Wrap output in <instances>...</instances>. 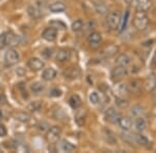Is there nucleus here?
Segmentation results:
<instances>
[{
  "instance_id": "obj_9",
  "label": "nucleus",
  "mask_w": 156,
  "mask_h": 153,
  "mask_svg": "<svg viewBox=\"0 0 156 153\" xmlns=\"http://www.w3.org/2000/svg\"><path fill=\"white\" fill-rule=\"evenodd\" d=\"M102 41V35L97 31H94L89 35V44L92 48H98Z\"/></svg>"
},
{
  "instance_id": "obj_33",
  "label": "nucleus",
  "mask_w": 156,
  "mask_h": 153,
  "mask_svg": "<svg viewBox=\"0 0 156 153\" xmlns=\"http://www.w3.org/2000/svg\"><path fill=\"white\" fill-rule=\"evenodd\" d=\"M28 12L30 16L34 17V18H39L40 17V12L36 6H30L28 8Z\"/></svg>"
},
{
  "instance_id": "obj_23",
  "label": "nucleus",
  "mask_w": 156,
  "mask_h": 153,
  "mask_svg": "<svg viewBox=\"0 0 156 153\" xmlns=\"http://www.w3.org/2000/svg\"><path fill=\"white\" fill-rule=\"evenodd\" d=\"M121 137H122V139L124 140L125 142L128 143V144H130V145H132L133 142H134V135L129 134L128 130H124V131L121 134Z\"/></svg>"
},
{
  "instance_id": "obj_19",
  "label": "nucleus",
  "mask_w": 156,
  "mask_h": 153,
  "mask_svg": "<svg viewBox=\"0 0 156 153\" xmlns=\"http://www.w3.org/2000/svg\"><path fill=\"white\" fill-rule=\"evenodd\" d=\"M69 105L71 106V108H73V109H78V108L81 106V99H80V97L78 96L77 94H74L70 97Z\"/></svg>"
},
{
  "instance_id": "obj_6",
  "label": "nucleus",
  "mask_w": 156,
  "mask_h": 153,
  "mask_svg": "<svg viewBox=\"0 0 156 153\" xmlns=\"http://www.w3.org/2000/svg\"><path fill=\"white\" fill-rule=\"evenodd\" d=\"M121 118L120 113L115 109V108H109L105 112V119L109 121L110 123H118L119 119Z\"/></svg>"
},
{
  "instance_id": "obj_12",
  "label": "nucleus",
  "mask_w": 156,
  "mask_h": 153,
  "mask_svg": "<svg viewBox=\"0 0 156 153\" xmlns=\"http://www.w3.org/2000/svg\"><path fill=\"white\" fill-rule=\"evenodd\" d=\"M134 3L137 11L140 12H147L152 6L151 0H134Z\"/></svg>"
},
{
  "instance_id": "obj_36",
  "label": "nucleus",
  "mask_w": 156,
  "mask_h": 153,
  "mask_svg": "<svg viewBox=\"0 0 156 153\" xmlns=\"http://www.w3.org/2000/svg\"><path fill=\"white\" fill-rule=\"evenodd\" d=\"M50 95L53 97H58L62 95V91H60V89H58V88H54L50 91Z\"/></svg>"
},
{
  "instance_id": "obj_34",
  "label": "nucleus",
  "mask_w": 156,
  "mask_h": 153,
  "mask_svg": "<svg viewBox=\"0 0 156 153\" xmlns=\"http://www.w3.org/2000/svg\"><path fill=\"white\" fill-rule=\"evenodd\" d=\"M7 45V35L5 33L0 34V50L3 49Z\"/></svg>"
},
{
  "instance_id": "obj_4",
  "label": "nucleus",
  "mask_w": 156,
  "mask_h": 153,
  "mask_svg": "<svg viewBox=\"0 0 156 153\" xmlns=\"http://www.w3.org/2000/svg\"><path fill=\"white\" fill-rule=\"evenodd\" d=\"M60 134H62V129L58 126H52L51 128L48 130L47 132V140H48L49 143L51 144H54L58 141Z\"/></svg>"
},
{
  "instance_id": "obj_29",
  "label": "nucleus",
  "mask_w": 156,
  "mask_h": 153,
  "mask_svg": "<svg viewBox=\"0 0 156 153\" xmlns=\"http://www.w3.org/2000/svg\"><path fill=\"white\" fill-rule=\"evenodd\" d=\"M41 107H42V105H41V102H40V101H32V102H30V104L28 105L27 109H28L29 111H31V112H37V111H39V110L41 109Z\"/></svg>"
},
{
  "instance_id": "obj_37",
  "label": "nucleus",
  "mask_w": 156,
  "mask_h": 153,
  "mask_svg": "<svg viewBox=\"0 0 156 153\" xmlns=\"http://www.w3.org/2000/svg\"><path fill=\"white\" fill-rule=\"evenodd\" d=\"M6 128L4 125L0 124V137H5L6 135Z\"/></svg>"
},
{
  "instance_id": "obj_3",
  "label": "nucleus",
  "mask_w": 156,
  "mask_h": 153,
  "mask_svg": "<svg viewBox=\"0 0 156 153\" xmlns=\"http://www.w3.org/2000/svg\"><path fill=\"white\" fill-rule=\"evenodd\" d=\"M114 92L115 96L119 97V98H126L130 93L129 88H128V86L126 84H124V83H120V84L115 85Z\"/></svg>"
},
{
  "instance_id": "obj_11",
  "label": "nucleus",
  "mask_w": 156,
  "mask_h": 153,
  "mask_svg": "<svg viewBox=\"0 0 156 153\" xmlns=\"http://www.w3.org/2000/svg\"><path fill=\"white\" fill-rule=\"evenodd\" d=\"M131 63V57L128 54H120L119 56L115 58V64L120 65V66H128Z\"/></svg>"
},
{
  "instance_id": "obj_20",
  "label": "nucleus",
  "mask_w": 156,
  "mask_h": 153,
  "mask_svg": "<svg viewBox=\"0 0 156 153\" xmlns=\"http://www.w3.org/2000/svg\"><path fill=\"white\" fill-rule=\"evenodd\" d=\"M49 8L52 12H62L66 9V5L62 2H54L50 5Z\"/></svg>"
},
{
  "instance_id": "obj_16",
  "label": "nucleus",
  "mask_w": 156,
  "mask_h": 153,
  "mask_svg": "<svg viewBox=\"0 0 156 153\" xmlns=\"http://www.w3.org/2000/svg\"><path fill=\"white\" fill-rule=\"evenodd\" d=\"M55 77H56V71H55L54 68H51V67L46 68L42 74V78L45 81H51Z\"/></svg>"
},
{
  "instance_id": "obj_10",
  "label": "nucleus",
  "mask_w": 156,
  "mask_h": 153,
  "mask_svg": "<svg viewBox=\"0 0 156 153\" xmlns=\"http://www.w3.org/2000/svg\"><path fill=\"white\" fill-rule=\"evenodd\" d=\"M43 38L46 39L48 42H53L56 39L57 36V29L53 28V27H50V28H46L43 32Z\"/></svg>"
},
{
  "instance_id": "obj_25",
  "label": "nucleus",
  "mask_w": 156,
  "mask_h": 153,
  "mask_svg": "<svg viewBox=\"0 0 156 153\" xmlns=\"http://www.w3.org/2000/svg\"><path fill=\"white\" fill-rule=\"evenodd\" d=\"M15 118H16L17 120H19V121L21 122H28L30 120V116L28 114H26V113H17V114H15Z\"/></svg>"
},
{
  "instance_id": "obj_41",
  "label": "nucleus",
  "mask_w": 156,
  "mask_h": 153,
  "mask_svg": "<svg viewBox=\"0 0 156 153\" xmlns=\"http://www.w3.org/2000/svg\"><path fill=\"white\" fill-rule=\"evenodd\" d=\"M156 89V88H155ZM155 98H156V91H155Z\"/></svg>"
},
{
  "instance_id": "obj_8",
  "label": "nucleus",
  "mask_w": 156,
  "mask_h": 153,
  "mask_svg": "<svg viewBox=\"0 0 156 153\" xmlns=\"http://www.w3.org/2000/svg\"><path fill=\"white\" fill-rule=\"evenodd\" d=\"M27 65H28V67L30 69H32V71H41V69L44 68L45 66V63L42 61L41 59L37 58V57H34V58H30L28 60V62H27Z\"/></svg>"
},
{
  "instance_id": "obj_40",
  "label": "nucleus",
  "mask_w": 156,
  "mask_h": 153,
  "mask_svg": "<svg viewBox=\"0 0 156 153\" xmlns=\"http://www.w3.org/2000/svg\"><path fill=\"white\" fill-rule=\"evenodd\" d=\"M2 118V112H1V110H0V119Z\"/></svg>"
},
{
  "instance_id": "obj_18",
  "label": "nucleus",
  "mask_w": 156,
  "mask_h": 153,
  "mask_svg": "<svg viewBox=\"0 0 156 153\" xmlns=\"http://www.w3.org/2000/svg\"><path fill=\"white\" fill-rule=\"evenodd\" d=\"M70 59V53L67 50H60L56 54V60L59 62H66Z\"/></svg>"
},
{
  "instance_id": "obj_28",
  "label": "nucleus",
  "mask_w": 156,
  "mask_h": 153,
  "mask_svg": "<svg viewBox=\"0 0 156 153\" xmlns=\"http://www.w3.org/2000/svg\"><path fill=\"white\" fill-rule=\"evenodd\" d=\"M95 8H96V12H98V14H100V15H104V14H106V12H107L106 5H105L104 3H102V2L96 3V5H95Z\"/></svg>"
},
{
  "instance_id": "obj_24",
  "label": "nucleus",
  "mask_w": 156,
  "mask_h": 153,
  "mask_svg": "<svg viewBox=\"0 0 156 153\" xmlns=\"http://www.w3.org/2000/svg\"><path fill=\"white\" fill-rule=\"evenodd\" d=\"M144 114V108L140 106H134L132 107L131 109V115L133 117H140L142 115Z\"/></svg>"
},
{
  "instance_id": "obj_14",
  "label": "nucleus",
  "mask_w": 156,
  "mask_h": 153,
  "mask_svg": "<svg viewBox=\"0 0 156 153\" xmlns=\"http://www.w3.org/2000/svg\"><path fill=\"white\" fill-rule=\"evenodd\" d=\"M134 143H136L140 146H148L149 145V140L148 138L142 134V132L138 131L137 134H134Z\"/></svg>"
},
{
  "instance_id": "obj_38",
  "label": "nucleus",
  "mask_w": 156,
  "mask_h": 153,
  "mask_svg": "<svg viewBox=\"0 0 156 153\" xmlns=\"http://www.w3.org/2000/svg\"><path fill=\"white\" fill-rule=\"evenodd\" d=\"M47 127H48V125H47L46 123H41L39 125V129L42 130V131H45V130L47 129Z\"/></svg>"
},
{
  "instance_id": "obj_22",
  "label": "nucleus",
  "mask_w": 156,
  "mask_h": 153,
  "mask_svg": "<svg viewBox=\"0 0 156 153\" xmlns=\"http://www.w3.org/2000/svg\"><path fill=\"white\" fill-rule=\"evenodd\" d=\"M117 52H118V47H115V45H109V46L106 47L102 51V55H104L106 57H110L112 55H115Z\"/></svg>"
},
{
  "instance_id": "obj_7",
  "label": "nucleus",
  "mask_w": 156,
  "mask_h": 153,
  "mask_svg": "<svg viewBox=\"0 0 156 153\" xmlns=\"http://www.w3.org/2000/svg\"><path fill=\"white\" fill-rule=\"evenodd\" d=\"M127 75V69L125 66H120V65H117L114 69L112 71V79L114 81H117V80H121L123 79L125 76Z\"/></svg>"
},
{
  "instance_id": "obj_2",
  "label": "nucleus",
  "mask_w": 156,
  "mask_h": 153,
  "mask_svg": "<svg viewBox=\"0 0 156 153\" xmlns=\"http://www.w3.org/2000/svg\"><path fill=\"white\" fill-rule=\"evenodd\" d=\"M106 24L112 30H117L121 25V14L120 12L114 11L107 16Z\"/></svg>"
},
{
  "instance_id": "obj_17",
  "label": "nucleus",
  "mask_w": 156,
  "mask_h": 153,
  "mask_svg": "<svg viewBox=\"0 0 156 153\" xmlns=\"http://www.w3.org/2000/svg\"><path fill=\"white\" fill-rule=\"evenodd\" d=\"M59 150L62 152H72L75 150V146L73 144H71L70 142L64 140V141H62L59 144Z\"/></svg>"
},
{
  "instance_id": "obj_31",
  "label": "nucleus",
  "mask_w": 156,
  "mask_h": 153,
  "mask_svg": "<svg viewBox=\"0 0 156 153\" xmlns=\"http://www.w3.org/2000/svg\"><path fill=\"white\" fill-rule=\"evenodd\" d=\"M89 98H90V101L92 102L93 105H98L100 101V96L97 92H92V93L90 94Z\"/></svg>"
},
{
  "instance_id": "obj_26",
  "label": "nucleus",
  "mask_w": 156,
  "mask_h": 153,
  "mask_svg": "<svg viewBox=\"0 0 156 153\" xmlns=\"http://www.w3.org/2000/svg\"><path fill=\"white\" fill-rule=\"evenodd\" d=\"M104 135L108 143H110V144H112V145L115 143V135L112 134V131H110V130H108V129H104Z\"/></svg>"
},
{
  "instance_id": "obj_27",
  "label": "nucleus",
  "mask_w": 156,
  "mask_h": 153,
  "mask_svg": "<svg viewBox=\"0 0 156 153\" xmlns=\"http://www.w3.org/2000/svg\"><path fill=\"white\" fill-rule=\"evenodd\" d=\"M31 91L34 92V93H40V92H42L43 90H44V85L42 84V83H40V82H36V83H34V84L31 85Z\"/></svg>"
},
{
  "instance_id": "obj_5",
  "label": "nucleus",
  "mask_w": 156,
  "mask_h": 153,
  "mask_svg": "<svg viewBox=\"0 0 156 153\" xmlns=\"http://www.w3.org/2000/svg\"><path fill=\"white\" fill-rule=\"evenodd\" d=\"M4 59H5V62L7 65H14V64H16L20 59L19 53L16 50L9 49L5 53V55H4Z\"/></svg>"
},
{
  "instance_id": "obj_21",
  "label": "nucleus",
  "mask_w": 156,
  "mask_h": 153,
  "mask_svg": "<svg viewBox=\"0 0 156 153\" xmlns=\"http://www.w3.org/2000/svg\"><path fill=\"white\" fill-rule=\"evenodd\" d=\"M145 86L149 91H152L156 88V78L154 76H150L147 78L145 83Z\"/></svg>"
},
{
  "instance_id": "obj_15",
  "label": "nucleus",
  "mask_w": 156,
  "mask_h": 153,
  "mask_svg": "<svg viewBox=\"0 0 156 153\" xmlns=\"http://www.w3.org/2000/svg\"><path fill=\"white\" fill-rule=\"evenodd\" d=\"M134 127L137 131L142 132L147 128V121L143 118L142 116L140 117H136L134 120Z\"/></svg>"
},
{
  "instance_id": "obj_13",
  "label": "nucleus",
  "mask_w": 156,
  "mask_h": 153,
  "mask_svg": "<svg viewBox=\"0 0 156 153\" xmlns=\"http://www.w3.org/2000/svg\"><path fill=\"white\" fill-rule=\"evenodd\" d=\"M118 124L123 130H128L129 131L132 127L133 122L129 117H121L119 121H118Z\"/></svg>"
},
{
  "instance_id": "obj_39",
  "label": "nucleus",
  "mask_w": 156,
  "mask_h": 153,
  "mask_svg": "<svg viewBox=\"0 0 156 153\" xmlns=\"http://www.w3.org/2000/svg\"><path fill=\"white\" fill-rule=\"evenodd\" d=\"M123 1H124L125 3H128V4H129V3H131V2H132V0H123Z\"/></svg>"
},
{
  "instance_id": "obj_1",
  "label": "nucleus",
  "mask_w": 156,
  "mask_h": 153,
  "mask_svg": "<svg viewBox=\"0 0 156 153\" xmlns=\"http://www.w3.org/2000/svg\"><path fill=\"white\" fill-rule=\"evenodd\" d=\"M149 24V18H148L146 12H136L133 18V25L137 30H145Z\"/></svg>"
},
{
  "instance_id": "obj_35",
  "label": "nucleus",
  "mask_w": 156,
  "mask_h": 153,
  "mask_svg": "<svg viewBox=\"0 0 156 153\" xmlns=\"http://www.w3.org/2000/svg\"><path fill=\"white\" fill-rule=\"evenodd\" d=\"M128 17H129V12H125V15H124V19H123V21L122 20H121V21H122V24L120 25V31H123V30H124V28H125V26H126V23H127V19H128Z\"/></svg>"
},
{
  "instance_id": "obj_32",
  "label": "nucleus",
  "mask_w": 156,
  "mask_h": 153,
  "mask_svg": "<svg viewBox=\"0 0 156 153\" xmlns=\"http://www.w3.org/2000/svg\"><path fill=\"white\" fill-rule=\"evenodd\" d=\"M50 25H51L53 28L55 29H65L66 28V25H65L62 22H60V21H57V20H54V21H52V22H50Z\"/></svg>"
},
{
  "instance_id": "obj_30",
  "label": "nucleus",
  "mask_w": 156,
  "mask_h": 153,
  "mask_svg": "<svg viewBox=\"0 0 156 153\" xmlns=\"http://www.w3.org/2000/svg\"><path fill=\"white\" fill-rule=\"evenodd\" d=\"M82 27H83V22H82V20H76V21L73 22V24H72V30L75 32L81 30Z\"/></svg>"
}]
</instances>
